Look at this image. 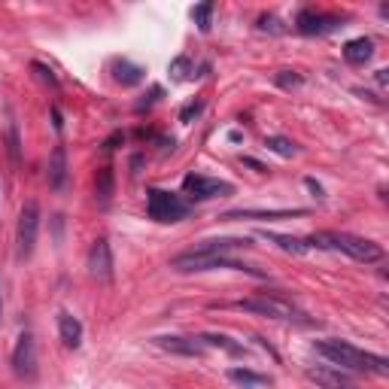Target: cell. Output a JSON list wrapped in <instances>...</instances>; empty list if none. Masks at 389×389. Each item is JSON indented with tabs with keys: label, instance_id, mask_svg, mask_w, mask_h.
Masks as SVG:
<instances>
[{
	"label": "cell",
	"instance_id": "obj_30",
	"mask_svg": "<svg viewBox=\"0 0 389 389\" xmlns=\"http://www.w3.org/2000/svg\"><path fill=\"white\" fill-rule=\"evenodd\" d=\"M304 183H307V189H310V192H314V198H323V186H319V183H316V180H310V177H307Z\"/></svg>",
	"mask_w": 389,
	"mask_h": 389
},
{
	"label": "cell",
	"instance_id": "obj_25",
	"mask_svg": "<svg viewBox=\"0 0 389 389\" xmlns=\"http://www.w3.org/2000/svg\"><path fill=\"white\" fill-rule=\"evenodd\" d=\"M274 80H277L280 89H295V85L304 82V80H301V76H298L295 70H280V73L274 76Z\"/></svg>",
	"mask_w": 389,
	"mask_h": 389
},
{
	"label": "cell",
	"instance_id": "obj_16",
	"mask_svg": "<svg viewBox=\"0 0 389 389\" xmlns=\"http://www.w3.org/2000/svg\"><path fill=\"white\" fill-rule=\"evenodd\" d=\"M371 55H374V40H368V37H356V40H350L344 46L347 64H365V61H371Z\"/></svg>",
	"mask_w": 389,
	"mask_h": 389
},
{
	"label": "cell",
	"instance_id": "obj_21",
	"mask_svg": "<svg viewBox=\"0 0 389 389\" xmlns=\"http://www.w3.org/2000/svg\"><path fill=\"white\" fill-rule=\"evenodd\" d=\"M6 155H9V164H13V168L22 164V137H18L16 122L6 125Z\"/></svg>",
	"mask_w": 389,
	"mask_h": 389
},
{
	"label": "cell",
	"instance_id": "obj_26",
	"mask_svg": "<svg viewBox=\"0 0 389 389\" xmlns=\"http://www.w3.org/2000/svg\"><path fill=\"white\" fill-rule=\"evenodd\" d=\"M259 31L283 34V25H280V18H277V16H261V18H259Z\"/></svg>",
	"mask_w": 389,
	"mask_h": 389
},
{
	"label": "cell",
	"instance_id": "obj_23",
	"mask_svg": "<svg viewBox=\"0 0 389 389\" xmlns=\"http://www.w3.org/2000/svg\"><path fill=\"white\" fill-rule=\"evenodd\" d=\"M94 189H97V198H101V201H110V194H113V171H110V168H101V171H97Z\"/></svg>",
	"mask_w": 389,
	"mask_h": 389
},
{
	"label": "cell",
	"instance_id": "obj_31",
	"mask_svg": "<svg viewBox=\"0 0 389 389\" xmlns=\"http://www.w3.org/2000/svg\"><path fill=\"white\" fill-rule=\"evenodd\" d=\"M52 119H55V122H52V125H55V131H61V128H64V122H61V110H58V106H52Z\"/></svg>",
	"mask_w": 389,
	"mask_h": 389
},
{
	"label": "cell",
	"instance_id": "obj_20",
	"mask_svg": "<svg viewBox=\"0 0 389 389\" xmlns=\"http://www.w3.org/2000/svg\"><path fill=\"white\" fill-rule=\"evenodd\" d=\"M201 344H207V347H219V350H228V353H235V356H243L247 350H243V344H235L228 335H216V332H207V335H201L198 338Z\"/></svg>",
	"mask_w": 389,
	"mask_h": 389
},
{
	"label": "cell",
	"instance_id": "obj_18",
	"mask_svg": "<svg viewBox=\"0 0 389 389\" xmlns=\"http://www.w3.org/2000/svg\"><path fill=\"white\" fill-rule=\"evenodd\" d=\"M265 240L280 247L283 252H292V256H307L310 252V243L301 240V237H289V235H274V231H265Z\"/></svg>",
	"mask_w": 389,
	"mask_h": 389
},
{
	"label": "cell",
	"instance_id": "obj_22",
	"mask_svg": "<svg viewBox=\"0 0 389 389\" xmlns=\"http://www.w3.org/2000/svg\"><path fill=\"white\" fill-rule=\"evenodd\" d=\"M265 146L271 152H277L280 159H292L295 155V143L286 140V137H280V134H271V137H265Z\"/></svg>",
	"mask_w": 389,
	"mask_h": 389
},
{
	"label": "cell",
	"instance_id": "obj_15",
	"mask_svg": "<svg viewBox=\"0 0 389 389\" xmlns=\"http://www.w3.org/2000/svg\"><path fill=\"white\" fill-rule=\"evenodd\" d=\"M226 377L231 383H237L243 389H259V386H271V377L268 374H259L252 368H228Z\"/></svg>",
	"mask_w": 389,
	"mask_h": 389
},
{
	"label": "cell",
	"instance_id": "obj_32",
	"mask_svg": "<svg viewBox=\"0 0 389 389\" xmlns=\"http://www.w3.org/2000/svg\"><path fill=\"white\" fill-rule=\"evenodd\" d=\"M0 316H4V295H0Z\"/></svg>",
	"mask_w": 389,
	"mask_h": 389
},
{
	"label": "cell",
	"instance_id": "obj_10",
	"mask_svg": "<svg viewBox=\"0 0 389 389\" xmlns=\"http://www.w3.org/2000/svg\"><path fill=\"white\" fill-rule=\"evenodd\" d=\"M295 27L301 34H328L340 27V18L338 16H323L316 9H301L298 18H295Z\"/></svg>",
	"mask_w": 389,
	"mask_h": 389
},
{
	"label": "cell",
	"instance_id": "obj_9",
	"mask_svg": "<svg viewBox=\"0 0 389 389\" xmlns=\"http://www.w3.org/2000/svg\"><path fill=\"white\" fill-rule=\"evenodd\" d=\"M89 271L92 277L97 280H113V249H110V240L97 237L89 249Z\"/></svg>",
	"mask_w": 389,
	"mask_h": 389
},
{
	"label": "cell",
	"instance_id": "obj_14",
	"mask_svg": "<svg viewBox=\"0 0 389 389\" xmlns=\"http://www.w3.org/2000/svg\"><path fill=\"white\" fill-rule=\"evenodd\" d=\"M58 332H61V340L67 347H80L82 344V323L76 316H70L67 314V310H61V314H58Z\"/></svg>",
	"mask_w": 389,
	"mask_h": 389
},
{
	"label": "cell",
	"instance_id": "obj_7",
	"mask_svg": "<svg viewBox=\"0 0 389 389\" xmlns=\"http://www.w3.org/2000/svg\"><path fill=\"white\" fill-rule=\"evenodd\" d=\"M183 192L194 201H210V198H219V194H231L235 186L226 180H213V177H204V173H189L183 180Z\"/></svg>",
	"mask_w": 389,
	"mask_h": 389
},
{
	"label": "cell",
	"instance_id": "obj_5",
	"mask_svg": "<svg viewBox=\"0 0 389 389\" xmlns=\"http://www.w3.org/2000/svg\"><path fill=\"white\" fill-rule=\"evenodd\" d=\"M146 213L155 222H180L189 216V204L173 192L164 189H149L146 192Z\"/></svg>",
	"mask_w": 389,
	"mask_h": 389
},
{
	"label": "cell",
	"instance_id": "obj_12",
	"mask_svg": "<svg viewBox=\"0 0 389 389\" xmlns=\"http://www.w3.org/2000/svg\"><path fill=\"white\" fill-rule=\"evenodd\" d=\"M155 347H161L164 353H173V356H189V359H198L204 353V344L194 338H180V335H161L155 338Z\"/></svg>",
	"mask_w": 389,
	"mask_h": 389
},
{
	"label": "cell",
	"instance_id": "obj_6",
	"mask_svg": "<svg viewBox=\"0 0 389 389\" xmlns=\"http://www.w3.org/2000/svg\"><path fill=\"white\" fill-rule=\"evenodd\" d=\"M37 231H40V204L25 201L22 213H18V226H16V252H18V259H27L34 252Z\"/></svg>",
	"mask_w": 389,
	"mask_h": 389
},
{
	"label": "cell",
	"instance_id": "obj_2",
	"mask_svg": "<svg viewBox=\"0 0 389 389\" xmlns=\"http://www.w3.org/2000/svg\"><path fill=\"white\" fill-rule=\"evenodd\" d=\"M310 249H335V252H344V256L356 259V261H381L383 259V247L368 237H359V235H350V231H316V235L307 237Z\"/></svg>",
	"mask_w": 389,
	"mask_h": 389
},
{
	"label": "cell",
	"instance_id": "obj_29",
	"mask_svg": "<svg viewBox=\"0 0 389 389\" xmlns=\"http://www.w3.org/2000/svg\"><path fill=\"white\" fill-rule=\"evenodd\" d=\"M186 70H189V58H177V61L171 64V73L177 76V80H186Z\"/></svg>",
	"mask_w": 389,
	"mask_h": 389
},
{
	"label": "cell",
	"instance_id": "obj_3",
	"mask_svg": "<svg viewBox=\"0 0 389 389\" xmlns=\"http://www.w3.org/2000/svg\"><path fill=\"white\" fill-rule=\"evenodd\" d=\"M171 268L177 274H201V271H219V268H228V271H243V274H252V277H265V271L259 268H249L243 261H235L228 256H216V252H201V249H186L180 256L171 259Z\"/></svg>",
	"mask_w": 389,
	"mask_h": 389
},
{
	"label": "cell",
	"instance_id": "obj_17",
	"mask_svg": "<svg viewBox=\"0 0 389 389\" xmlns=\"http://www.w3.org/2000/svg\"><path fill=\"white\" fill-rule=\"evenodd\" d=\"M304 216V210H228L222 219H289Z\"/></svg>",
	"mask_w": 389,
	"mask_h": 389
},
{
	"label": "cell",
	"instance_id": "obj_4",
	"mask_svg": "<svg viewBox=\"0 0 389 389\" xmlns=\"http://www.w3.org/2000/svg\"><path fill=\"white\" fill-rule=\"evenodd\" d=\"M237 310H249V314H259V316H268V319H301V310L286 301L283 295H274V292H259V295H249V298H240Z\"/></svg>",
	"mask_w": 389,
	"mask_h": 389
},
{
	"label": "cell",
	"instance_id": "obj_11",
	"mask_svg": "<svg viewBox=\"0 0 389 389\" xmlns=\"http://www.w3.org/2000/svg\"><path fill=\"white\" fill-rule=\"evenodd\" d=\"M307 377L314 381L319 389H356L353 381L347 377V371H340L335 365H316L307 368Z\"/></svg>",
	"mask_w": 389,
	"mask_h": 389
},
{
	"label": "cell",
	"instance_id": "obj_8",
	"mask_svg": "<svg viewBox=\"0 0 389 389\" xmlns=\"http://www.w3.org/2000/svg\"><path fill=\"white\" fill-rule=\"evenodd\" d=\"M13 371H16V377H25V381H31V377L37 374V344H34L31 332H22L18 340H16Z\"/></svg>",
	"mask_w": 389,
	"mask_h": 389
},
{
	"label": "cell",
	"instance_id": "obj_19",
	"mask_svg": "<svg viewBox=\"0 0 389 389\" xmlns=\"http://www.w3.org/2000/svg\"><path fill=\"white\" fill-rule=\"evenodd\" d=\"M143 67H137V64H131V61H116L113 64V80L116 82H122V85H137L140 80H143Z\"/></svg>",
	"mask_w": 389,
	"mask_h": 389
},
{
	"label": "cell",
	"instance_id": "obj_28",
	"mask_svg": "<svg viewBox=\"0 0 389 389\" xmlns=\"http://www.w3.org/2000/svg\"><path fill=\"white\" fill-rule=\"evenodd\" d=\"M204 110V101H192L189 106H183V113H180V122H189L192 116H198Z\"/></svg>",
	"mask_w": 389,
	"mask_h": 389
},
{
	"label": "cell",
	"instance_id": "obj_1",
	"mask_svg": "<svg viewBox=\"0 0 389 389\" xmlns=\"http://www.w3.org/2000/svg\"><path fill=\"white\" fill-rule=\"evenodd\" d=\"M316 353L326 356L332 365H338L340 371H368V374H386L389 371V362L386 356H377V353H365L347 340H316Z\"/></svg>",
	"mask_w": 389,
	"mask_h": 389
},
{
	"label": "cell",
	"instance_id": "obj_24",
	"mask_svg": "<svg viewBox=\"0 0 389 389\" xmlns=\"http://www.w3.org/2000/svg\"><path fill=\"white\" fill-rule=\"evenodd\" d=\"M210 16H213V4H201V6H194V9H192V18H194V25H198L204 34L210 31Z\"/></svg>",
	"mask_w": 389,
	"mask_h": 389
},
{
	"label": "cell",
	"instance_id": "obj_13",
	"mask_svg": "<svg viewBox=\"0 0 389 389\" xmlns=\"http://www.w3.org/2000/svg\"><path fill=\"white\" fill-rule=\"evenodd\" d=\"M46 177H49V186L52 189H64V183H67V149L64 146H55V149L49 152Z\"/></svg>",
	"mask_w": 389,
	"mask_h": 389
},
{
	"label": "cell",
	"instance_id": "obj_27",
	"mask_svg": "<svg viewBox=\"0 0 389 389\" xmlns=\"http://www.w3.org/2000/svg\"><path fill=\"white\" fill-rule=\"evenodd\" d=\"M31 70H34L37 76H40V80H43V82H49V85H58V76H55L52 70H49V67H46V64H40V61H34V64H31Z\"/></svg>",
	"mask_w": 389,
	"mask_h": 389
}]
</instances>
